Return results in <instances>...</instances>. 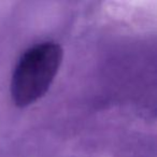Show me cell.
Masks as SVG:
<instances>
[{"mask_svg": "<svg viewBox=\"0 0 157 157\" xmlns=\"http://www.w3.org/2000/svg\"><path fill=\"white\" fill-rule=\"evenodd\" d=\"M63 57V48L55 42H42L23 54L11 82V95L17 107L33 105L48 93Z\"/></svg>", "mask_w": 157, "mask_h": 157, "instance_id": "1", "label": "cell"}]
</instances>
